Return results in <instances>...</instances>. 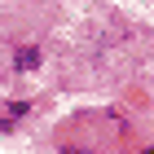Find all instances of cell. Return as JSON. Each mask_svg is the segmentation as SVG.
I'll return each instance as SVG.
<instances>
[{
  "label": "cell",
  "mask_w": 154,
  "mask_h": 154,
  "mask_svg": "<svg viewBox=\"0 0 154 154\" xmlns=\"http://www.w3.org/2000/svg\"><path fill=\"white\" fill-rule=\"evenodd\" d=\"M13 66H18V71H40V48L35 44L18 48V53H13Z\"/></svg>",
  "instance_id": "obj_1"
},
{
  "label": "cell",
  "mask_w": 154,
  "mask_h": 154,
  "mask_svg": "<svg viewBox=\"0 0 154 154\" xmlns=\"http://www.w3.org/2000/svg\"><path fill=\"white\" fill-rule=\"evenodd\" d=\"M141 154H154V150H141Z\"/></svg>",
  "instance_id": "obj_2"
}]
</instances>
